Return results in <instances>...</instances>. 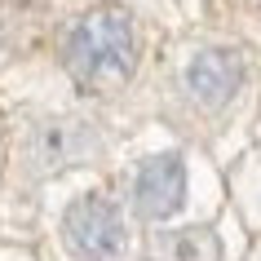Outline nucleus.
Returning <instances> with one entry per match:
<instances>
[{"instance_id":"obj_2","label":"nucleus","mask_w":261,"mask_h":261,"mask_svg":"<svg viewBox=\"0 0 261 261\" xmlns=\"http://www.w3.org/2000/svg\"><path fill=\"white\" fill-rule=\"evenodd\" d=\"M62 239H67V248L75 257L107 261L124 248V217L102 195H80L62 217Z\"/></svg>"},{"instance_id":"obj_3","label":"nucleus","mask_w":261,"mask_h":261,"mask_svg":"<svg viewBox=\"0 0 261 261\" xmlns=\"http://www.w3.org/2000/svg\"><path fill=\"white\" fill-rule=\"evenodd\" d=\"M93 151H97V138H93V128H84L80 120L40 124L27 142V160L36 173H58V168L84 164Z\"/></svg>"},{"instance_id":"obj_6","label":"nucleus","mask_w":261,"mask_h":261,"mask_svg":"<svg viewBox=\"0 0 261 261\" xmlns=\"http://www.w3.org/2000/svg\"><path fill=\"white\" fill-rule=\"evenodd\" d=\"M151 261H221V239L208 226L160 230L151 239Z\"/></svg>"},{"instance_id":"obj_5","label":"nucleus","mask_w":261,"mask_h":261,"mask_svg":"<svg viewBox=\"0 0 261 261\" xmlns=\"http://www.w3.org/2000/svg\"><path fill=\"white\" fill-rule=\"evenodd\" d=\"M186 199V168H181L177 155H155L138 168V181H133V204H138L142 217L164 221L173 217Z\"/></svg>"},{"instance_id":"obj_4","label":"nucleus","mask_w":261,"mask_h":261,"mask_svg":"<svg viewBox=\"0 0 261 261\" xmlns=\"http://www.w3.org/2000/svg\"><path fill=\"white\" fill-rule=\"evenodd\" d=\"M244 84V58L234 49H204L186 67V93L204 111H221Z\"/></svg>"},{"instance_id":"obj_1","label":"nucleus","mask_w":261,"mask_h":261,"mask_svg":"<svg viewBox=\"0 0 261 261\" xmlns=\"http://www.w3.org/2000/svg\"><path fill=\"white\" fill-rule=\"evenodd\" d=\"M67 71L84 89H115L133 75L138 62V36H133V18L124 9H93L84 14L67 36Z\"/></svg>"}]
</instances>
